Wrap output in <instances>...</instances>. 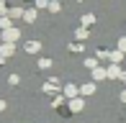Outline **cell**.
I'll return each instance as SVG.
<instances>
[{
  "label": "cell",
  "instance_id": "cell-9",
  "mask_svg": "<svg viewBox=\"0 0 126 123\" xmlns=\"http://www.w3.org/2000/svg\"><path fill=\"white\" fill-rule=\"evenodd\" d=\"M39 67H41V69H49V67H51V59H41V62H39Z\"/></svg>",
  "mask_w": 126,
  "mask_h": 123
},
{
  "label": "cell",
  "instance_id": "cell-4",
  "mask_svg": "<svg viewBox=\"0 0 126 123\" xmlns=\"http://www.w3.org/2000/svg\"><path fill=\"white\" fill-rule=\"evenodd\" d=\"M80 92H82V95H93L95 92V85H93V82H85V85L80 87Z\"/></svg>",
  "mask_w": 126,
  "mask_h": 123
},
{
  "label": "cell",
  "instance_id": "cell-8",
  "mask_svg": "<svg viewBox=\"0 0 126 123\" xmlns=\"http://www.w3.org/2000/svg\"><path fill=\"white\" fill-rule=\"evenodd\" d=\"M108 77H121V72H118V67H111V69H108Z\"/></svg>",
  "mask_w": 126,
  "mask_h": 123
},
{
  "label": "cell",
  "instance_id": "cell-1",
  "mask_svg": "<svg viewBox=\"0 0 126 123\" xmlns=\"http://www.w3.org/2000/svg\"><path fill=\"white\" fill-rule=\"evenodd\" d=\"M82 108H85V100L82 98H70V110H72V113H80Z\"/></svg>",
  "mask_w": 126,
  "mask_h": 123
},
{
  "label": "cell",
  "instance_id": "cell-10",
  "mask_svg": "<svg viewBox=\"0 0 126 123\" xmlns=\"http://www.w3.org/2000/svg\"><path fill=\"white\" fill-rule=\"evenodd\" d=\"M118 49H121V51H126V38H121V41H118Z\"/></svg>",
  "mask_w": 126,
  "mask_h": 123
},
{
  "label": "cell",
  "instance_id": "cell-3",
  "mask_svg": "<svg viewBox=\"0 0 126 123\" xmlns=\"http://www.w3.org/2000/svg\"><path fill=\"white\" fill-rule=\"evenodd\" d=\"M77 92H80L77 85H64V95L67 98H77Z\"/></svg>",
  "mask_w": 126,
  "mask_h": 123
},
{
  "label": "cell",
  "instance_id": "cell-6",
  "mask_svg": "<svg viewBox=\"0 0 126 123\" xmlns=\"http://www.w3.org/2000/svg\"><path fill=\"white\" fill-rule=\"evenodd\" d=\"M108 77V72H103V69H93V80H106Z\"/></svg>",
  "mask_w": 126,
  "mask_h": 123
},
{
  "label": "cell",
  "instance_id": "cell-2",
  "mask_svg": "<svg viewBox=\"0 0 126 123\" xmlns=\"http://www.w3.org/2000/svg\"><path fill=\"white\" fill-rule=\"evenodd\" d=\"M16 38H18V31H16V28H5V33H3V41H16Z\"/></svg>",
  "mask_w": 126,
  "mask_h": 123
},
{
  "label": "cell",
  "instance_id": "cell-12",
  "mask_svg": "<svg viewBox=\"0 0 126 123\" xmlns=\"http://www.w3.org/2000/svg\"><path fill=\"white\" fill-rule=\"evenodd\" d=\"M121 100H124V103H126V92H121Z\"/></svg>",
  "mask_w": 126,
  "mask_h": 123
},
{
  "label": "cell",
  "instance_id": "cell-7",
  "mask_svg": "<svg viewBox=\"0 0 126 123\" xmlns=\"http://www.w3.org/2000/svg\"><path fill=\"white\" fill-rule=\"evenodd\" d=\"M26 51H31V54H33V51H39V44H36V41H31V44H26Z\"/></svg>",
  "mask_w": 126,
  "mask_h": 123
},
{
  "label": "cell",
  "instance_id": "cell-11",
  "mask_svg": "<svg viewBox=\"0 0 126 123\" xmlns=\"http://www.w3.org/2000/svg\"><path fill=\"white\" fill-rule=\"evenodd\" d=\"M0 110H5V100H0Z\"/></svg>",
  "mask_w": 126,
  "mask_h": 123
},
{
  "label": "cell",
  "instance_id": "cell-5",
  "mask_svg": "<svg viewBox=\"0 0 126 123\" xmlns=\"http://www.w3.org/2000/svg\"><path fill=\"white\" fill-rule=\"evenodd\" d=\"M10 51H13V44H8V41H5L3 46H0V54H3V57H8Z\"/></svg>",
  "mask_w": 126,
  "mask_h": 123
}]
</instances>
